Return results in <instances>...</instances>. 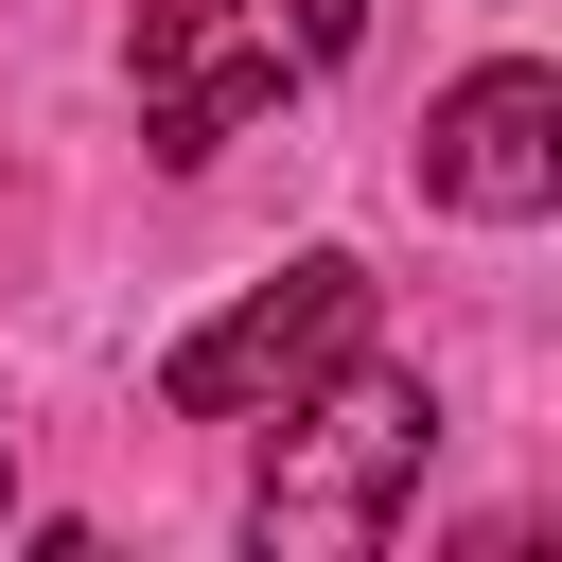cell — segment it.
<instances>
[{"label": "cell", "mask_w": 562, "mask_h": 562, "mask_svg": "<svg viewBox=\"0 0 562 562\" xmlns=\"http://www.w3.org/2000/svg\"><path fill=\"white\" fill-rule=\"evenodd\" d=\"M281 439H263V492H246V544L263 562H369L386 544V509L422 492V457H439V386L422 369H386V351H334L299 404H263Z\"/></svg>", "instance_id": "obj_1"}, {"label": "cell", "mask_w": 562, "mask_h": 562, "mask_svg": "<svg viewBox=\"0 0 562 562\" xmlns=\"http://www.w3.org/2000/svg\"><path fill=\"white\" fill-rule=\"evenodd\" d=\"M334 351H369V263H351V246H299L281 281H246L228 316H193V334L158 351V404H176V422H263V404H299Z\"/></svg>", "instance_id": "obj_2"}, {"label": "cell", "mask_w": 562, "mask_h": 562, "mask_svg": "<svg viewBox=\"0 0 562 562\" xmlns=\"http://www.w3.org/2000/svg\"><path fill=\"white\" fill-rule=\"evenodd\" d=\"M281 88H299V35L263 0H140V158L211 176L246 123H281Z\"/></svg>", "instance_id": "obj_3"}, {"label": "cell", "mask_w": 562, "mask_h": 562, "mask_svg": "<svg viewBox=\"0 0 562 562\" xmlns=\"http://www.w3.org/2000/svg\"><path fill=\"white\" fill-rule=\"evenodd\" d=\"M422 193L474 211V228H544L562 211V70L544 53H492L422 105Z\"/></svg>", "instance_id": "obj_4"}, {"label": "cell", "mask_w": 562, "mask_h": 562, "mask_svg": "<svg viewBox=\"0 0 562 562\" xmlns=\"http://www.w3.org/2000/svg\"><path fill=\"white\" fill-rule=\"evenodd\" d=\"M351 35H369V0H299V70H334Z\"/></svg>", "instance_id": "obj_5"}, {"label": "cell", "mask_w": 562, "mask_h": 562, "mask_svg": "<svg viewBox=\"0 0 562 562\" xmlns=\"http://www.w3.org/2000/svg\"><path fill=\"white\" fill-rule=\"evenodd\" d=\"M0 509H18V439H0Z\"/></svg>", "instance_id": "obj_6"}]
</instances>
